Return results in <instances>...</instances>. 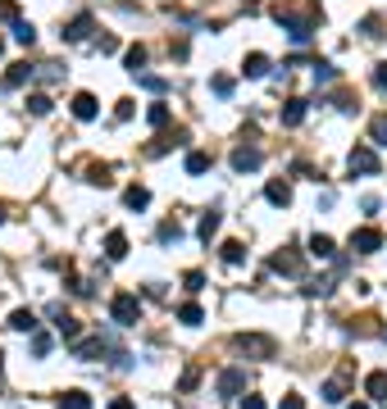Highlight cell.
<instances>
[{"mask_svg":"<svg viewBox=\"0 0 387 409\" xmlns=\"http://www.w3.org/2000/svg\"><path fill=\"white\" fill-rule=\"evenodd\" d=\"M100 114V105H96V96H91V91H77L73 96V119H82V123H91Z\"/></svg>","mask_w":387,"mask_h":409,"instance_id":"obj_8","label":"cell"},{"mask_svg":"<svg viewBox=\"0 0 387 409\" xmlns=\"http://www.w3.org/2000/svg\"><path fill=\"white\" fill-rule=\"evenodd\" d=\"M160 241H182V227H178V218H164V223H160Z\"/></svg>","mask_w":387,"mask_h":409,"instance_id":"obj_29","label":"cell"},{"mask_svg":"<svg viewBox=\"0 0 387 409\" xmlns=\"http://www.w3.org/2000/svg\"><path fill=\"white\" fill-rule=\"evenodd\" d=\"M314 77H319V82H332V77H337V68H332L328 59H314Z\"/></svg>","mask_w":387,"mask_h":409,"instance_id":"obj_38","label":"cell"},{"mask_svg":"<svg viewBox=\"0 0 387 409\" xmlns=\"http://www.w3.org/2000/svg\"><path fill=\"white\" fill-rule=\"evenodd\" d=\"M283 123H287V128H301V123H305V100H287V105H283Z\"/></svg>","mask_w":387,"mask_h":409,"instance_id":"obj_15","label":"cell"},{"mask_svg":"<svg viewBox=\"0 0 387 409\" xmlns=\"http://www.w3.org/2000/svg\"><path fill=\"white\" fill-rule=\"evenodd\" d=\"M182 287H187V291H200V287H205V273H200V269L182 273Z\"/></svg>","mask_w":387,"mask_h":409,"instance_id":"obj_39","label":"cell"},{"mask_svg":"<svg viewBox=\"0 0 387 409\" xmlns=\"http://www.w3.org/2000/svg\"><path fill=\"white\" fill-rule=\"evenodd\" d=\"M137 82H142V91H155V96H164V91H169V82L160 73H142Z\"/></svg>","mask_w":387,"mask_h":409,"instance_id":"obj_23","label":"cell"},{"mask_svg":"<svg viewBox=\"0 0 387 409\" xmlns=\"http://www.w3.org/2000/svg\"><path fill=\"white\" fill-rule=\"evenodd\" d=\"M269 269H274V273H301V255H296V250H283V255L269 259Z\"/></svg>","mask_w":387,"mask_h":409,"instance_id":"obj_10","label":"cell"},{"mask_svg":"<svg viewBox=\"0 0 387 409\" xmlns=\"http://www.w3.org/2000/svg\"><path fill=\"white\" fill-rule=\"evenodd\" d=\"M214 232H219V214H214V209H210V214L200 218V241L210 246V237H214Z\"/></svg>","mask_w":387,"mask_h":409,"instance_id":"obj_32","label":"cell"},{"mask_svg":"<svg viewBox=\"0 0 387 409\" xmlns=\"http://www.w3.org/2000/svg\"><path fill=\"white\" fill-rule=\"evenodd\" d=\"M123 64H128V73H133V77H142V68H146V46H128V50H123Z\"/></svg>","mask_w":387,"mask_h":409,"instance_id":"obj_13","label":"cell"},{"mask_svg":"<svg viewBox=\"0 0 387 409\" xmlns=\"http://www.w3.org/2000/svg\"><path fill=\"white\" fill-rule=\"evenodd\" d=\"M100 350H105L100 341H73V355H77V359H96Z\"/></svg>","mask_w":387,"mask_h":409,"instance_id":"obj_30","label":"cell"},{"mask_svg":"<svg viewBox=\"0 0 387 409\" xmlns=\"http://www.w3.org/2000/svg\"><path fill=\"white\" fill-rule=\"evenodd\" d=\"M278 409H305V400H301V396H283V405H278Z\"/></svg>","mask_w":387,"mask_h":409,"instance_id":"obj_44","label":"cell"},{"mask_svg":"<svg viewBox=\"0 0 387 409\" xmlns=\"http://www.w3.org/2000/svg\"><path fill=\"white\" fill-rule=\"evenodd\" d=\"M110 409H137V405H133L128 396H114V400H110Z\"/></svg>","mask_w":387,"mask_h":409,"instance_id":"obj_46","label":"cell"},{"mask_svg":"<svg viewBox=\"0 0 387 409\" xmlns=\"http://www.w3.org/2000/svg\"><path fill=\"white\" fill-rule=\"evenodd\" d=\"M0 223H5V209H0Z\"/></svg>","mask_w":387,"mask_h":409,"instance_id":"obj_48","label":"cell"},{"mask_svg":"<svg viewBox=\"0 0 387 409\" xmlns=\"http://www.w3.org/2000/svg\"><path fill=\"white\" fill-rule=\"evenodd\" d=\"M242 73H246V77H265V73H269V59H265V55H260V50H255V55H246Z\"/></svg>","mask_w":387,"mask_h":409,"instance_id":"obj_17","label":"cell"},{"mask_svg":"<svg viewBox=\"0 0 387 409\" xmlns=\"http://www.w3.org/2000/svg\"><path fill=\"white\" fill-rule=\"evenodd\" d=\"M114 119H119V123L133 119V100H119V105H114Z\"/></svg>","mask_w":387,"mask_h":409,"instance_id":"obj_41","label":"cell"},{"mask_svg":"<svg viewBox=\"0 0 387 409\" xmlns=\"http://www.w3.org/2000/svg\"><path fill=\"white\" fill-rule=\"evenodd\" d=\"M265 200L283 209V204H292V187H287V182H269V187H265Z\"/></svg>","mask_w":387,"mask_h":409,"instance_id":"obj_14","label":"cell"},{"mask_svg":"<svg viewBox=\"0 0 387 409\" xmlns=\"http://www.w3.org/2000/svg\"><path fill=\"white\" fill-rule=\"evenodd\" d=\"M0 23H23V19H19V5H14V0H0Z\"/></svg>","mask_w":387,"mask_h":409,"instance_id":"obj_37","label":"cell"},{"mask_svg":"<svg viewBox=\"0 0 387 409\" xmlns=\"http://www.w3.org/2000/svg\"><path fill=\"white\" fill-rule=\"evenodd\" d=\"M374 86H378V91H387V64H374Z\"/></svg>","mask_w":387,"mask_h":409,"instance_id":"obj_42","label":"cell"},{"mask_svg":"<svg viewBox=\"0 0 387 409\" xmlns=\"http://www.w3.org/2000/svg\"><path fill=\"white\" fill-rule=\"evenodd\" d=\"M369 137H374V146H387V114H374V123H369Z\"/></svg>","mask_w":387,"mask_h":409,"instance_id":"obj_27","label":"cell"},{"mask_svg":"<svg viewBox=\"0 0 387 409\" xmlns=\"http://www.w3.org/2000/svg\"><path fill=\"white\" fill-rule=\"evenodd\" d=\"M260 164H265V155L255 151V146H237V151H232V169L237 173H255Z\"/></svg>","mask_w":387,"mask_h":409,"instance_id":"obj_7","label":"cell"},{"mask_svg":"<svg viewBox=\"0 0 387 409\" xmlns=\"http://www.w3.org/2000/svg\"><path fill=\"white\" fill-rule=\"evenodd\" d=\"M87 32H91V14H77V19L68 23V28H64V32H59V37H64V41H82V37H87Z\"/></svg>","mask_w":387,"mask_h":409,"instance_id":"obj_12","label":"cell"},{"mask_svg":"<svg viewBox=\"0 0 387 409\" xmlns=\"http://www.w3.org/2000/svg\"><path fill=\"white\" fill-rule=\"evenodd\" d=\"M187 173H191V178H196V173H210V155H205V151H191L187 155Z\"/></svg>","mask_w":387,"mask_h":409,"instance_id":"obj_25","label":"cell"},{"mask_svg":"<svg viewBox=\"0 0 387 409\" xmlns=\"http://www.w3.org/2000/svg\"><path fill=\"white\" fill-rule=\"evenodd\" d=\"M310 255H314V259H337V246H332V237L314 232V237H310Z\"/></svg>","mask_w":387,"mask_h":409,"instance_id":"obj_11","label":"cell"},{"mask_svg":"<svg viewBox=\"0 0 387 409\" xmlns=\"http://www.w3.org/2000/svg\"><path fill=\"white\" fill-rule=\"evenodd\" d=\"M123 204H128V209H146V204H151V191H146V187H128V191H123Z\"/></svg>","mask_w":387,"mask_h":409,"instance_id":"obj_18","label":"cell"},{"mask_svg":"<svg viewBox=\"0 0 387 409\" xmlns=\"http://www.w3.org/2000/svg\"><path fill=\"white\" fill-rule=\"evenodd\" d=\"M14 41H19V46H32V41H37L32 23H14Z\"/></svg>","mask_w":387,"mask_h":409,"instance_id":"obj_35","label":"cell"},{"mask_svg":"<svg viewBox=\"0 0 387 409\" xmlns=\"http://www.w3.org/2000/svg\"><path fill=\"white\" fill-rule=\"evenodd\" d=\"M378 246H383V232H378V227H355L351 232V250L355 255H374Z\"/></svg>","mask_w":387,"mask_h":409,"instance_id":"obj_5","label":"cell"},{"mask_svg":"<svg viewBox=\"0 0 387 409\" xmlns=\"http://www.w3.org/2000/svg\"><path fill=\"white\" fill-rule=\"evenodd\" d=\"M223 259H228V264H242L246 246H242V241H223Z\"/></svg>","mask_w":387,"mask_h":409,"instance_id":"obj_33","label":"cell"},{"mask_svg":"<svg viewBox=\"0 0 387 409\" xmlns=\"http://www.w3.org/2000/svg\"><path fill=\"white\" fill-rule=\"evenodd\" d=\"M105 255L123 259V255H128V237H123V232H110V237H105Z\"/></svg>","mask_w":387,"mask_h":409,"instance_id":"obj_19","label":"cell"},{"mask_svg":"<svg viewBox=\"0 0 387 409\" xmlns=\"http://www.w3.org/2000/svg\"><path fill=\"white\" fill-rule=\"evenodd\" d=\"M28 77H32V68H28V64H10V73H5V86H23Z\"/></svg>","mask_w":387,"mask_h":409,"instance_id":"obj_26","label":"cell"},{"mask_svg":"<svg viewBox=\"0 0 387 409\" xmlns=\"http://www.w3.org/2000/svg\"><path fill=\"white\" fill-rule=\"evenodd\" d=\"M178 318H182V323H187V327H196L200 318H205V314H200V305H191V301H187V305H182V310H178Z\"/></svg>","mask_w":387,"mask_h":409,"instance_id":"obj_34","label":"cell"},{"mask_svg":"<svg viewBox=\"0 0 387 409\" xmlns=\"http://www.w3.org/2000/svg\"><path fill=\"white\" fill-rule=\"evenodd\" d=\"M346 409H369V405H360V400H355V405H346Z\"/></svg>","mask_w":387,"mask_h":409,"instance_id":"obj_47","label":"cell"},{"mask_svg":"<svg viewBox=\"0 0 387 409\" xmlns=\"http://www.w3.org/2000/svg\"><path fill=\"white\" fill-rule=\"evenodd\" d=\"M346 387H351V368H342L337 377H328V382L319 387V396L328 400V405H342V400H346Z\"/></svg>","mask_w":387,"mask_h":409,"instance_id":"obj_6","label":"cell"},{"mask_svg":"<svg viewBox=\"0 0 387 409\" xmlns=\"http://www.w3.org/2000/svg\"><path fill=\"white\" fill-rule=\"evenodd\" d=\"M110 314H114V323H123V327H133L137 318H142V301H137L133 291H119L110 301Z\"/></svg>","mask_w":387,"mask_h":409,"instance_id":"obj_2","label":"cell"},{"mask_svg":"<svg viewBox=\"0 0 387 409\" xmlns=\"http://www.w3.org/2000/svg\"><path fill=\"white\" fill-rule=\"evenodd\" d=\"M59 409H91V396L87 391H64V396H59Z\"/></svg>","mask_w":387,"mask_h":409,"instance_id":"obj_20","label":"cell"},{"mask_svg":"<svg viewBox=\"0 0 387 409\" xmlns=\"http://www.w3.org/2000/svg\"><path fill=\"white\" fill-rule=\"evenodd\" d=\"M214 387H219V396H223V400L242 396V391H246V368H223V373H219V382H214Z\"/></svg>","mask_w":387,"mask_h":409,"instance_id":"obj_4","label":"cell"},{"mask_svg":"<svg viewBox=\"0 0 387 409\" xmlns=\"http://www.w3.org/2000/svg\"><path fill=\"white\" fill-rule=\"evenodd\" d=\"M360 32L378 41V37H383V19H378V14H365V19H360Z\"/></svg>","mask_w":387,"mask_h":409,"instance_id":"obj_28","label":"cell"},{"mask_svg":"<svg viewBox=\"0 0 387 409\" xmlns=\"http://www.w3.org/2000/svg\"><path fill=\"white\" fill-rule=\"evenodd\" d=\"M232 345H237L242 355H251V359H274L278 355V341H274V336H265V332H237V336H232Z\"/></svg>","mask_w":387,"mask_h":409,"instance_id":"obj_1","label":"cell"},{"mask_svg":"<svg viewBox=\"0 0 387 409\" xmlns=\"http://www.w3.org/2000/svg\"><path fill=\"white\" fill-rule=\"evenodd\" d=\"M383 336H387V332H383Z\"/></svg>","mask_w":387,"mask_h":409,"instance_id":"obj_49","label":"cell"},{"mask_svg":"<svg viewBox=\"0 0 387 409\" xmlns=\"http://www.w3.org/2000/svg\"><path fill=\"white\" fill-rule=\"evenodd\" d=\"M28 114H37V119H46V114H50V96H41V91H32V96H28Z\"/></svg>","mask_w":387,"mask_h":409,"instance_id":"obj_24","label":"cell"},{"mask_svg":"<svg viewBox=\"0 0 387 409\" xmlns=\"http://www.w3.org/2000/svg\"><path fill=\"white\" fill-rule=\"evenodd\" d=\"M96 46H100V55H114V50H119V37H100Z\"/></svg>","mask_w":387,"mask_h":409,"instance_id":"obj_43","label":"cell"},{"mask_svg":"<svg viewBox=\"0 0 387 409\" xmlns=\"http://www.w3.org/2000/svg\"><path fill=\"white\" fill-rule=\"evenodd\" d=\"M146 123H151V128H169V105H164V100L146 109Z\"/></svg>","mask_w":387,"mask_h":409,"instance_id":"obj_22","label":"cell"},{"mask_svg":"<svg viewBox=\"0 0 387 409\" xmlns=\"http://www.w3.org/2000/svg\"><path fill=\"white\" fill-rule=\"evenodd\" d=\"M173 146H187V128H173L169 137H160V141H155V146H151L146 155H164V151H173Z\"/></svg>","mask_w":387,"mask_h":409,"instance_id":"obj_9","label":"cell"},{"mask_svg":"<svg viewBox=\"0 0 387 409\" xmlns=\"http://www.w3.org/2000/svg\"><path fill=\"white\" fill-rule=\"evenodd\" d=\"M32 355H50V336H46V332L32 336Z\"/></svg>","mask_w":387,"mask_h":409,"instance_id":"obj_40","label":"cell"},{"mask_svg":"<svg viewBox=\"0 0 387 409\" xmlns=\"http://www.w3.org/2000/svg\"><path fill=\"white\" fill-rule=\"evenodd\" d=\"M87 178H91V182H100V187L114 182V178H110V164H87Z\"/></svg>","mask_w":387,"mask_h":409,"instance_id":"obj_31","label":"cell"},{"mask_svg":"<svg viewBox=\"0 0 387 409\" xmlns=\"http://www.w3.org/2000/svg\"><path fill=\"white\" fill-rule=\"evenodd\" d=\"M10 327H14V332H37V314L32 310H14L10 314Z\"/></svg>","mask_w":387,"mask_h":409,"instance_id":"obj_16","label":"cell"},{"mask_svg":"<svg viewBox=\"0 0 387 409\" xmlns=\"http://www.w3.org/2000/svg\"><path fill=\"white\" fill-rule=\"evenodd\" d=\"M346 169H351V173H369V178H374V173L383 169V164H378L374 146H355V151L346 155Z\"/></svg>","mask_w":387,"mask_h":409,"instance_id":"obj_3","label":"cell"},{"mask_svg":"<svg viewBox=\"0 0 387 409\" xmlns=\"http://www.w3.org/2000/svg\"><path fill=\"white\" fill-rule=\"evenodd\" d=\"M365 391H369L374 400H387V373H369V377H365Z\"/></svg>","mask_w":387,"mask_h":409,"instance_id":"obj_21","label":"cell"},{"mask_svg":"<svg viewBox=\"0 0 387 409\" xmlns=\"http://www.w3.org/2000/svg\"><path fill=\"white\" fill-rule=\"evenodd\" d=\"M242 409H269V405L260 396H242Z\"/></svg>","mask_w":387,"mask_h":409,"instance_id":"obj_45","label":"cell"},{"mask_svg":"<svg viewBox=\"0 0 387 409\" xmlns=\"http://www.w3.org/2000/svg\"><path fill=\"white\" fill-rule=\"evenodd\" d=\"M210 91H214V96H232V77H228V73L210 77Z\"/></svg>","mask_w":387,"mask_h":409,"instance_id":"obj_36","label":"cell"}]
</instances>
